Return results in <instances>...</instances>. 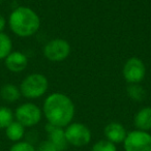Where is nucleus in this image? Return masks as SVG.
Wrapping results in <instances>:
<instances>
[{
    "instance_id": "4",
    "label": "nucleus",
    "mask_w": 151,
    "mask_h": 151,
    "mask_svg": "<svg viewBox=\"0 0 151 151\" xmlns=\"http://www.w3.org/2000/svg\"><path fill=\"white\" fill-rule=\"evenodd\" d=\"M14 115L16 120L20 122L24 127H32L40 122L42 112L35 104L25 103L20 105L16 109Z\"/></svg>"
},
{
    "instance_id": "13",
    "label": "nucleus",
    "mask_w": 151,
    "mask_h": 151,
    "mask_svg": "<svg viewBox=\"0 0 151 151\" xmlns=\"http://www.w3.org/2000/svg\"><path fill=\"white\" fill-rule=\"evenodd\" d=\"M5 134L7 139L11 140L12 142H20L25 136V127L22 125L17 120H14L6 128H5Z\"/></svg>"
},
{
    "instance_id": "14",
    "label": "nucleus",
    "mask_w": 151,
    "mask_h": 151,
    "mask_svg": "<svg viewBox=\"0 0 151 151\" xmlns=\"http://www.w3.org/2000/svg\"><path fill=\"white\" fill-rule=\"evenodd\" d=\"M0 96L6 103H15L21 96L20 88L14 84H4L0 89Z\"/></svg>"
},
{
    "instance_id": "19",
    "label": "nucleus",
    "mask_w": 151,
    "mask_h": 151,
    "mask_svg": "<svg viewBox=\"0 0 151 151\" xmlns=\"http://www.w3.org/2000/svg\"><path fill=\"white\" fill-rule=\"evenodd\" d=\"M9 151H36V148L27 141H20L11 147Z\"/></svg>"
},
{
    "instance_id": "16",
    "label": "nucleus",
    "mask_w": 151,
    "mask_h": 151,
    "mask_svg": "<svg viewBox=\"0 0 151 151\" xmlns=\"http://www.w3.org/2000/svg\"><path fill=\"white\" fill-rule=\"evenodd\" d=\"M13 111L7 107H0V129H5L14 121Z\"/></svg>"
},
{
    "instance_id": "15",
    "label": "nucleus",
    "mask_w": 151,
    "mask_h": 151,
    "mask_svg": "<svg viewBox=\"0 0 151 151\" xmlns=\"http://www.w3.org/2000/svg\"><path fill=\"white\" fill-rule=\"evenodd\" d=\"M13 52V42L4 32H0V60H4Z\"/></svg>"
},
{
    "instance_id": "18",
    "label": "nucleus",
    "mask_w": 151,
    "mask_h": 151,
    "mask_svg": "<svg viewBox=\"0 0 151 151\" xmlns=\"http://www.w3.org/2000/svg\"><path fill=\"white\" fill-rule=\"evenodd\" d=\"M91 151H117V147L110 141L101 140L93 145Z\"/></svg>"
},
{
    "instance_id": "20",
    "label": "nucleus",
    "mask_w": 151,
    "mask_h": 151,
    "mask_svg": "<svg viewBox=\"0 0 151 151\" xmlns=\"http://www.w3.org/2000/svg\"><path fill=\"white\" fill-rule=\"evenodd\" d=\"M36 151H58L57 148L55 147V145L53 143H51L49 140L42 141L38 144Z\"/></svg>"
},
{
    "instance_id": "17",
    "label": "nucleus",
    "mask_w": 151,
    "mask_h": 151,
    "mask_svg": "<svg viewBox=\"0 0 151 151\" xmlns=\"http://www.w3.org/2000/svg\"><path fill=\"white\" fill-rule=\"evenodd\" d=\"M127 95L136 101H141L145 97V89L139 84H129V86L126 89Z\"/></svg>"
},
{
    "instance_id": "21",
    "label": "nucleus",
    "mask_w": 151,
    "mask_h": 151,
    "mask_svg": "<svg viewBox=\"0 0 151 151\" xmlns=\"http://www.w3.org/2000/svg\"><path fill=\"white\" fill-rule=\"evenodd\" d=\"M6 19L2 15H0V32H4V29L6 27Z\"/></svg>"
},
{
    "instance_id": "3",
    "label": "nucleus",
    "mask_w": 151,
    "mask_h": 151,
    "mask_svg": "<svg viewBox=\"0 0 151 151\" xmlns=\"http://www.w3.org/2000/svg\"><path fill=\"white\" fill-rule=\"evenodd\" d=\"M21 95L28 99H35L42 97L48 91V79L42 73H31L27 76L20 85Z\"/></svg>"
},
{
    "instance_id": "10",
    "label": "nucleus",
    "mask_w": 151,
    "mask_h": 151,
    "mask_svg": "<svg viewBox=\"0 0 151 151\" xmlns=\"http://www.w3.org/2000/svg\"><path fill=\"white\" fill-rule=\"evenodd\" d=\"M46 130L48 132V140L55 145L58 151H64L67 148V140L65 137L64 129L62 127H58L51 123L46 125Z\"/></svg>"
},
{
    "instance_id": "6",
    "label": "nucleus",
    "mask_w": 151,
    "mask_h": 151,
    "mask_svg": "<svg viewBox=\"0 0 151 151\" xmlns=\"http://www.w3.org/2000/svg\"><path fill=\"white\" fill-rule=\"evenodd\" d=\"M70 54V45L63 38H54L44 47V56L52 62H60Z\"/></svg>"
},
{
    "instance_id": "7",
    "label": "nucleus",
    "mask_w": 151,
    "mask_h": 151,
    "mask_svg": "<svg viewBox=\"0 0 151 151\" xmlns=\"http://www.w3.org/2000/svg\"><path fill=\"white\" fill-rule=\"evenodd\" d=\"M125 151H151V134L143 130H132L123 141Z\"/></svg>"
},
{
    "instance_id": "1",
    "label": "nucleus",
    "mask_w": 151,
    "mask_h": 151,
    "mask_svg": "<svg viewBox=\"0 0 151 151\" xmlns=\"http://www.w3.org/2000/svg\"><path fill=\"white\" fill-rule=\"evenodd\" d=\"M42 112L48 123L63 128L73 121L75 116V105L67 95L55 92L45 99Z\"/></svg>"
},
{
    "instance_id": "8",
    "label": "nucleus",
    "mask_w": 151,
    "mask_h": 151,
    "mask_svg": "<svg viewBox=\"0 0 151 151\" xmlns=\"http://www.w3.org/2000/svg\"><path fill=\"white\" fill-rule=\"evenodd\" d=\"M123 78L128 84H139L146 75V67L140 58L132 57L125 62L122 69Z\"/></svg>"
},
{
    "instance_id": "5",
    "label": "nucleus",
    "mask_w": 151,
    "mask_h": 151,
    "mask_svg": "<svg viewBox=\"0 0 151 151\" xmlns=\"http://www.w3.org/2000/svg\"><path fill=\"white\" fill-rule=\"evenodd\" d=\"M67 143L73 147L86 146L91 141V132L85 124L75 122L66 126L64 129Z\"/></svg>"
},
{
    "instance_id": "11",
    "label": "nucleus",
    "mask_w": 151,
    "mask_h": 151,
    "mask_svg": "<svg viewBox=\"0 0 151 151\" xmlns=\"http://www.w3.org/2000/svg\"><path fill=\"white\" fill-rule=\"evenodd\" d=\"M104 134H105L106 140L110 141L113 144H119V143H123V141L126 138V129L121 123L119 122H111V123L107 124L104 129Z\"/></svg>"
},
{
    "instance_id": "12",
    "label": "nucleus",
    "mask_w": 151,
    "mask_h": 151,
    "mask_svg": "<svg viewBox=\"0 0 151 151\" xmlns=\"http://www.w3.org/2000/svg\"><path fill=\"white\" fill-rule=\"evenodd\" d=\"M134 124L139 130H143V132L151 130V107L141 109L134 115Z\"/></svg>"
},
{
    "instance_id": "9",
    "label": "nucleus",
    "mask_w": 151,
    "mask_h": 151,
    "mask_svg": "<svg viewBox=\"0 0 151 151\" xmlns=\"http://www.w3.org/2000/svg\"><path fill=\"white\" fill-rule=\"evenodd\" d=\"M4 65L9 71L19 73L26 69L28 65V58L24 53L14 51L4 59Z\"/></svg>"
},
{
    "instance_id": "2",
    "label": "nucleus",
    "mask_w": 151,
    "mask_h": 151,
    "mask_svg": "<svg viewBox=\"0 0 151 151\" xmlns=\"http://www.w3.org/2000/svg\"><path fill=\"white\" fill-rule=\"evenodd\" d=\"M7 23L12 32L20 37L34 35L40 27L38 15L28 6L16 7L9 15Z\"/></svg>"
}]
</instances>
